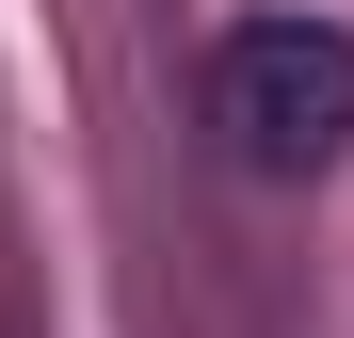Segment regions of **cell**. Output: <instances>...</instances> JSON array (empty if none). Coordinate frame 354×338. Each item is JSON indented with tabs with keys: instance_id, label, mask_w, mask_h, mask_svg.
Returning a JSON list of instances; mask_svg holds the SVG:
<instances>
[{
	"instance_id": "cell-1",
	"label": "cell",
	"mask_w": 354,
	"mask_h": 338,
	"mask_svg": "<svg viewBox=\"0 0 354 338\" xmlns=\"http://www.w3.org/2000/svg\"><path fill=\"white\" fill-rule=\"evenodd\" d=\"M209 129L242 178H322L354 145V32L338 17H242L209 48Z\"/></svg>"
}]
</instances>
